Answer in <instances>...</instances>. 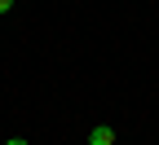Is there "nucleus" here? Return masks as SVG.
Masks as SVG:
<instances>
[{"mask_svg":"<svg viewBox=\"0 0 159 145\" xmlns=\"http://www.w3.org/2000/svg\"><path fill=\"white\" fill-rule=\"evenodd\" d=\"M5 145H27V141H22V136H13V141H5Z\"/></svg>","mask_w":159,"mask_h":145,"instance_id":"7ed1b4c3","label":"nucleus"},{"mask_svg":"<svg viewBox=\"0 0 159 145\" xmlns=\"http://www.w3.org/2000/svg\"><path fill=\"white\" fill-rule=\"evenodd\" d=\"M9 9H13V0H0V13H9Z\"/></svg>","mask_w":159,"mask_h":145,"instance_id":"f03ea898","label":"nucleus"},{"mask_svg":"<svg viewBox=\"0 0 159 145\" xmlns=\"http://www.w3.org/2000/svg\"><path fill=\"white\" fill-rule=\"evenodd\" d=\"M89 145H115V128H106V123L93 128V132H89Z\"/></svg>","mask_w":159,"mask_h":145,"instance_id":"f257e3e1","label":"nucleus"}]
</instances>
